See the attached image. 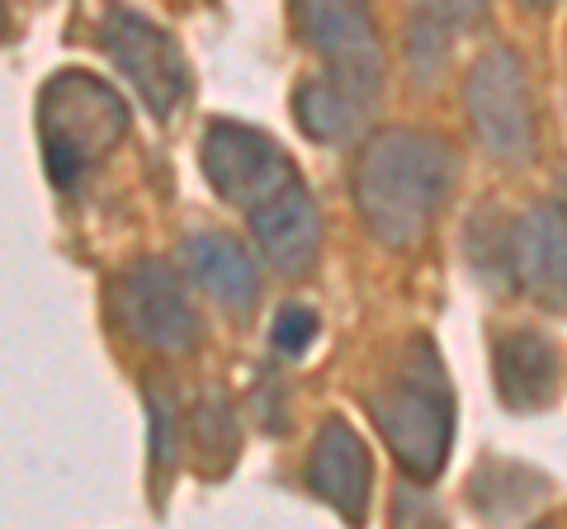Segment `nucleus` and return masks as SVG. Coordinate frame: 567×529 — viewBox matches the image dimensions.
<instances>
[{
	"label": "nucleus",
	"mask_w": 567,
	"mask_h": 529,
	"mask_svg": "<svg viewBox=\"0 0 567 529\" xmlns=\"http://www.w3.org/2000/svg\"><path fill=\"white\" fill-rule=\"evenodd\" d=\"M308 483L322 497L336 516L360 520L369 506V454L364 439L354 435L341 416H331L322 431H317V445L308 458Z\"/></svg>",
	"instance_id": "10"
},
{
	"label": "nucleus",
	"mask_w": 567,
	"mask_h": 529,
	"mask_svg": "<svg viewBox=\"0 0 567 529\" xmlns=\"http://www.w3.org/2000/svg\"><path fill=\"white\" fill-rule=\"evenodd\" d=\"M6 33H10V6L0 0V39H6Z\"/></svg>",
	"instance_id": "18"
},
{
	"label": "nucleus",
	"mask_w": 567,
	"mask_h": 529,
	"mask_svg": "<svg viewBox=\"0 0 567 529\" xmlns=\"http://www.w3.org/2000/svg\"><path fill=\"white\" fill-rule=\"evenodd\" d=\"M520 6H529V10H544V6H554V0H520Z\"/></svg>",
	"instance_id": "19"
},
{
	"label": "nucleus",
	"mask_w": 567,
	"mask_h": 529,
	"mask_svg": "<svg viewBox=\"0 0 567 529\" xmlns=\"http://www.w3.org/2000/svg\"><path fill=\"white\" fill-rule=\"evenodd\" d=\"M293 110H298V123H303L308 137H317V143H336V137H350L354 128H360L369 104L322 76V81H308L303 91H298Z\"/></svg>",
	"instance_id": "14"
},
{
	"label": "nucleus",
	"mask_w": 567,
	"mask_h": 529,
	"mask_svg": "<svg viewBox=\"0 0 567 529\" xmlns=\"http://www.w3.org/2000/svg\"><path fill=\"white\" fill-rule=\"evenodd\" d=\"M454 175L458 162L450 143L416 128H393L379 133L354 166V204L383 246L406 251L431 232L435 214L454 189Z\"/></svg>",
	"instance_id": "2"
},
{
	"label": "nucleus",
	"mask_w": 567,
	"mask_h": 529,
	"mask_svg": "<svg viewBox=\"0 0 567 529\" xmlns=\"http://www.w3.org/2000/svg\"><path fill=\"white\" fill-rule=\"evenodd\" d=\"M185 260H189L194 279H199L227 312H251L260 274H256V260L246 256L241 241L223 237V232H199V237L185 241Z\"/></svg>",
	"instance_id": "11"
},
{
	"label": "nucleus",
	"mask_w": 567,
	"mask_h": 529,
	"mask_svg": "<svg viewBox=\"0 0 567 529\" xmlns=\"http://www.w3.org/2000/svg\"><path fill=\"white\" fill-rule=\"evenodd\" d=\"M100 43L110 48L118 72L133 81V91L142 95V104H147L156 118L181 110V100L189 95V66L166 29L142 20L128 6H110L100 20Z\"/></svg>",
	"instance_id": "6"
},
{
	"label": "nucleus",
	"mask_w": 567,
	"mask_h": 529,
	"mask_svg": "<svg viewBox=\"0 0 567 529\" xmlns=\"http://www.w3.org/2000/svg\"><path fill=\"white\" fill-rule=\"evenodd\" d=\"M39 133L52 185H76L85 166H95L123 133H128V104L114 85L91 72H62L43 85Z\"/></svg>",
	"instance_id": "4"
},
{
	"label": "nucleus",
	"mask_w": 567,
	"mask_h": 529,
	"mask_svg": "<svg viewBox=\"0 0 567 529\" xmlns=\"http://www.w3.org/2000/svg\"><path fill=\"white\" fill-rule=\"evenodd\" d=\"M496 387L502 402L516 412H539L554 397V350L539 341L535 331H516V336L496 341Z\"/></svg>",
	"instance_id": "13"
},
{
	"label": "nucleus",
	"mask_w": 567,
	"mask_h": 529,
	"mask_svg": "<svg viewBox=\"0 0 567 529\" xmlns=\"http://www.w3.org/2000/svg\"><path fill=\"white\" fill-rule=\"evenodd\" d=\"M468 118L473 133L496 162H529L535 156V114H529L525 66L511 48H492L477 58L468 76Z\"/></svg>",
	"instance_id": "7"
},
{
	"label": "nucleus",
	"mask_w": 567,
	"mask_h": 529,
	"mask_svg": "<svg viewBox=\"0 0 567 529\" xmlns=\"http://www.w3.org/2000/svg\"><path fill=\"white\" fill-rule=\"evenodd\" d=\"M312 336H317V317L308 308H284L275 317V350H284V355H303Z\"/></svg>",
	"instance_id": "16"
},
{
	"label": "nucleus",
	"mask_w": 567,
	"mask_h": 529,
	"mask_svg": "<svg viewBox=\"0 0 567 529\" xmlns=\"http://www.w3.org/2000/svg\"><path fill=\"white\" fill-rule=\"evenodd\" d=\"M487 14V0H412V66L421 81H431L445 66L450 48Z\"/></svg>",
	"instance_id": "12"
},
{
	"label": "nucleus",
	"mask_w": 567,
	"mask_h": 529,
	"mask_svg": "<svg viewBox=\"0 0 567 529\" xmlns=\"http://www.w3.org/2000/svg\"><path fill=\"white\" fill-rule=\"evenodd\" d=\"M114 312L123 331L156 350V355H185L199 341V322H194V308L175 279L171 264L162 260H142L137 270H128L114 289Z\"/></svg>",
	"instance_id": "8"
},
{
	"label": "nucleus",
	"mask_w": 567,
	"mask_h": 529,
	"mask_svg": "<svg viewBox=\"0 0 567 529\" xmlns=\"http://www.w3.org/2000/svg\"><path fill=\"white\" fill-rule=\"evenodd\" d=\"M293 20L303 43L327 62V81L374 104L383 52L369 0H293Z\"/></svg>",
	"instance_id": "5"
},
{
	"label": "nucleus",
	"mask_w": 567,
	"mask_h": 529,
	"mask_svg": "<svg viewBox=\"0 0 567 529\" xmlns=\"http://www.w3.org/2000/svg\"><path fill=\"white\" fill-rule=\"evenodd\" d=\"M511 274L544 308L567 312V208L544 204L511 232Z\"/></svg>",
	"instance_id": "9"
},
{
	"label": "nucleus",
	"mask_w": 567,
	"mask_h": 529,
	"mask_svg": "<svg viewBox=\"0 0 567 529\" xmlns=\"http://www.w3.org/2000/svg\"><path fill=\"white\" fill-rule=\"evenodd\" d=\"M204 175L227 204L246 214L265 260H275L284 274L312 270L322 218L303 189V175L270 137L246 123H213L204 133Z\"/></svg>",
	"instance_id": "1"
},
{
	"label": "nucleus",
	"mask_w": 567,
	"mask_h": 529,
	"mask_svg": "<svg viewBox=\"0 0 567 529\" xmlns=\"http://www.w3.org/2000/svg\"><path fill=\"white\" fill-rule=\"evenodd\" d=\"M152 426H156V464H171L175 458V421H171V407L162 402V393H152Z\"/></svg>",
	"instance_id": "17"
},
{
	"label": "nucleus",
	"mask_w": 567,
	"mask_h": 529,
	"mask_svg": "<svg viewBox=\"0 0 567 529\" xmlns=\"http://www.w3.org/2000/svg\"><path fill=\"white\" fill-rule=\"evenodd\" d=\"M369 412H374V426L406 478H440L454 439V393L431 341L406 345V355L388 374V383L369 397Z\"/></svg>",
	"instance_id": "3"
},
{
	"label": "nucleus",
	"mask_w": 567,
	"mask_h": 529,
	"mask_svg": "<svg viewBox=\"0 0 567 529\" xmlns=\"http://www.w3.org/2000/svg\"><path fill=\"white\" fill-rule=\"evenodd\" d=\"M194 431H199L204 458H208V449H213V454H218V468L227 464V458H233V449H237V421H233V407L223 402V393L204 397L199 416H194Z\"/></svg>",
	"instance_id": "15"
}]
</instances>
